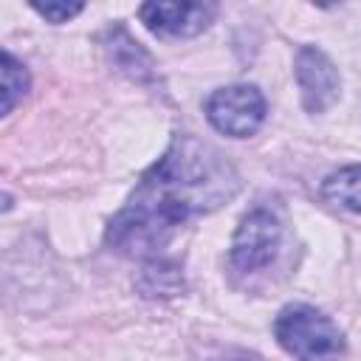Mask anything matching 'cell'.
<instances>
[{"label":"cell","mask_w":361,"mask_h":361,"mask_svg":"<svg viewBox=\"0 0 361 361\" xmlns=\"http://www.w3.org/2000/svg\"><path fill=\"white\" fill-rule=\"evenodd\" d=\"M237 189L240 175L231 161L209 141L180 133L141 175L124 209L110 220L104 240L121 257L161 259L186 220L220 209Z\"/></svg>","instance_id":"6da1fadb"},{"label":"cell","mask_w":361,"mask_h":361,"mask_svg":"<svg viewBox=\"0 0 361 361\" xmlns=\"http://www.w3.org/2000/svg\"><path fill=\"white\" fill-rule=\"evenodd\" d=\"M274 336L296 361H324L344 353V333L338 324L310 305L282 307L274 322Z\"/></svg>","instance_id":"7a4b0ae2"},{"label":"cell","mask_w":361,"mask_h":361,"mask_svg":"<svg viewBox=\"0 0 361 361\" xmlns=\"http://www.w3.org/2000/svg\"><path fill=\"white\" fill-rule=\"evenodd\" d=\"M265 96L257 85H228L217 87L206 99L209 124L228 138H248L265 121Z\"/></svg>","instance_id":"3957f363"},{"label":"cell","mask_w":361,"mask_h":361,"mask_svg":"<svg viewBox=\"0 0 361 361\" xmlns=\"http://www.w3.org/2000/svg\"><path fill=\"white\" fill-rule=\"evenodd\" d=\"M279 240H282V226L268 209L248 212L240 220L231 240V251H228L231 268L237 274H257L268 268L279 251Z\"/></svg>","instance_id":"277c9868"},{"label":"cell","mask_w":361,"mask_h":361,"mask_svg":"<svg viewBox=\"0 0 361 361\" xmlns=\"http://www.w3.org/2000/svg\"><path fill=\"white\" fill-rule=\"evenodd\" d=\"M293 73H296L302 107L307 113H324L341 93V76L333 59L316 45H302L296 51Z\"/></svg>","instance_id":"5b68a950"},{"label":"cell","mask_w":361,"mask_h":361,"mask_svg":"<svg viewBox=\"0 0 361 361\" xmlns=\"http://www.w3.org/2000/svg\"><path fill=\"white\" fill-rule=\"evenodd\" d=\"M214 3H144L138 8L141 23L155 37H195L214 23Z\"/></svg>","instance_id":"8992f818"},{"label":"cell","mask_w":361,"mask_h":361,"mask_svg":"<svg viewBox=\"0 0 361 361\" xmlns=\"http://www.w3.org/2000/svg\"><path fill=\"white\" fill-rule=\"evenodd\" d=\"M322 197L333 206L361 214V164H353L327 175L322 183Z\"/></svg>","instance_id":"52a82bcc"},{"label":"cell","mask_w":361,"mask_h":361,"mask_svg":"<svg viewBox=\"0 0 361 361\" xmlns=\"http://www.w3.org/2000/svg\"><path fill=\"white\" fill-rule=\"evenodd\" d=\"M180 288H183L180 268L166 259H149L138 276V290L147 299H158V296L166 299V296L180 293Z\"/></svg>","instance_id":"ba28073f"},{"label":"cell","mask_w":361,"mask_h":361,"mask_svg":"<svg viewBox=\"0 0 361 361\" xmlns=\"http://www.w3.org/2000/svg\"><path fill=\"white\" fill-rule=\"evenodd\" d=\"M110 54H113V65L118 71H124L127 76L133 79H147L152 76V59L149 54L124 31V28H116L113 31V42L107 45Z\"/></svg>","instance_id":"9c48e42d"},{"label":"cell","mask_w":361,"mask_h":361,"mask_svg":"<svg viewBox=\"0 0 361 361\" xmlns=\"http://www.w3.org/2000/svg\"><path fill=\"white\" fill-rule=\"evenodd\" d=\"M28 71L23 62L14 59V54L3 51V104H0V113L8 116L14 110V104L25 96L28 90Z\"/></svg>","instance_id":"30bf717a"},{"label":"cell","mask_w":361,"mask_h":361,"mask_svg":"<svg viewBox=\"0 0 361 361\" xmlns=\"http://www.w3.org/2000/svg\"><path fill=\"white\" fill-rule=\"evenodd\" d=\"M31 8H34L39 17H45L48 23H68V20L76 17L85 6H82V3H65V0H62V3H54V0H51V3H31Z\"/></svg>","instance_id":"8fae6325"},{"label":"cell","mask_w":361,"mask_h":361,"mask_svg":"<svg viewBox=\"0 0 361 361\" xmlns=\"http://www.w3.org/2000/svg\"><path fill=\"white\" fill-rule=\"evenodd\" d=\"M214 361H259V358L248 355V353H231V355H223V358H214Z\"/></svg>","instance_id":"7c38bea8"}]
</instances>
